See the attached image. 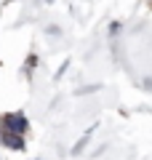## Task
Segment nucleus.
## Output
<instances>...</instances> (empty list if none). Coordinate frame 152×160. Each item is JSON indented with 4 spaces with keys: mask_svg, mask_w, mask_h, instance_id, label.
Returning a JSON list of instances; mask_svg holds the SVG:
<instances>
[{
    "mask_svg": "<svg viewBox=\"0 0 152 160\" xmlns=\"http://www.w3.org/2000/svg\"><path fill=\"white\" fill-rule=\"evenodd\" d=\"M3 128L11 133H19L22 136L24 131H27V118L24 115H6V120H3Z\"/></svg>",
    "mask_w": 152,
    "mask_h": 160,
    "instance_id": "obj_1",
    "label": "nucleus"
},
{
    "mask_svg": "<svg viewBox=\"0 0 152 160\" xmlns=\"http://www.w3.org/2000/svg\"><path fill=\"white\" fill-rule=\"evenodd\" d=\"M0 142H3V144H8L11 149H22V147H24L22 136H19V133H11V131H6V128H3V133H0Z\"/></svg>",
    "mask_w": 152,
    "mask_h": 160,
    "instance_id": "obj_2",
    "label": "nucleus"
}]
</instances>
